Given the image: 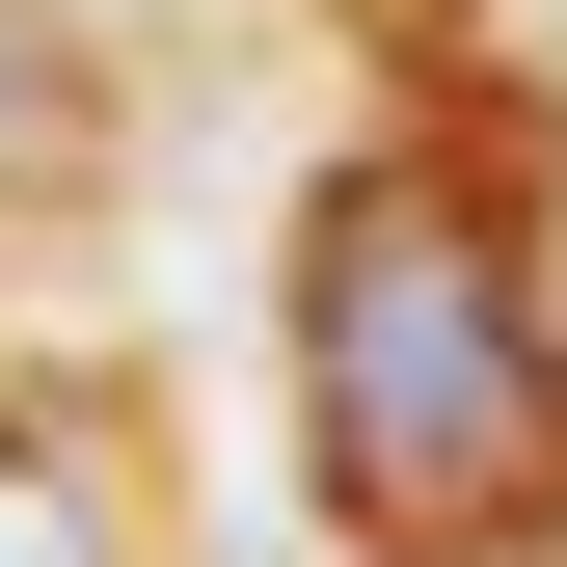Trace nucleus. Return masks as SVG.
I'll return each mask as SVG.
<instances>
[{"instance_id":"1","label":"nucleus","mask_w":567,"mask_h":567,"mask_svg":"<svg viewBox=\"0 0 567 567\" xmlns=\"http://www.w3.org/2000/svg\"><path fill=\"white\" fill-rule=\"evenodd\" d=\"M298 433L379 567H514L567 540V298L460 163H351L298 217Z\"/></svg>"},{"instance_id":"2","label":"nucleus","mask_w":567,"mask_h":567,"mask_svg":"<svg viewBox=\"0 0 567 567\" xmlns=\"http://www.w3.org/2000/svg\"><path fill=\"white\" fill-rule=\"evenodd\" d=\"M82 135H109L82 28H54V0H0V189H82Z\"/></svg>"},{"instance_id":"3","label":"nucleus","mask_w":567,"mask_h":567,"mask_svg":"<svg viewBox=\"0 0 567 567\" xmlns=\"http://www.w3.org/2000/svg\"><path fill=\"white\" fill-rule=\"evenodd\" d=\"M0 567H109V486L54 460V433H0Z\"/></svg>"}]
</instances>
